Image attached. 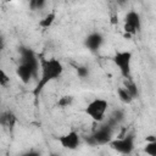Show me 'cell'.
Returning a JSON list of instances; mask_svg holds the SVG:
<instances>
[{
	"instance_id": "10",
	"label": "cell",
	"mask_w": 156,
	"mask_h": 156,
	"mask_svg": "<svg viewBox=\"0 0 156 156\" xmlns=\"http://www.w3.org/2000/svg\"><path fill=\"white\" fill-rule=\"evenodd\" d=\"M144 151L147 156H156V139L154 138V135H150V138L146 139Z\"/></svg>"
},
{
	"instance_id": "2",
	"label": "cell",
	"mask_w": 156,
	"mask_h": 156,
	"mask_svg": "<svg viewBox=\"0 0 156 156\" xmlns=\"http://www.w3.org/2000/svg\"><path fill=\"white\" fill-rule=\"evenodd\" d=\"M108 101L104 98H95L90 100L85 107H84V113L95 123H101L105 119L106 112L108 110Z\"/></svg>"
},
{
	"instance_id": "6",
	"label": "cell",
	"mask_w": 156,
	"mask_h": 156,
	"mask_svg": "<svg viewBox=\"0 0 156 156\" xmlns=\"http://www.w3.org/2000/svg\"><path fill=\"white\" fill-rule=\"evenodd\" d=\"M140 28V17L139 13L135 11H129L126 15L124 18V30L127 33L134 34L136 33V30Z\"/></svg>"
},
{
	"instance_id": "1",
	"label": "cell",
	"mask_w": 156,
	"mask_h": 156,
	"mask_svg": "<svg viewBox=\"0 0 156 156\" xmlns=\"http://www.w3.org/2000/svg\"><path fill=\"white\" fill-rule=\"evenodd\" d=\"M40 78L33 89V94L38 96V94L41 93V90L51 82L58 79L63 73V65L60 60L51 57V58H41L40 62Z\"/></svg>"
},
{
	"instance_id": "14",
	"label": "cell",
	"mask_w": 156,
	"mask_h": 156,
	"mask_svg": "<svg viewBox=\"0 0 156 156\" xmlns=\"http://www.w3.org/2000/svg\"><path fill=\"white\" fill-rule=\"evenodd\" d=\"M1 51H2V48H1V45H0V55H1Z\"/></svg>"
},
{
	"instance_id": "8",
	"label": "cell",
	"mask_w": 156,
	"mask_h": 156,
	"mask_svg": "<svg viewBox=\"0 0 156 156\" xmlns=\"http://www.w3.org/2000/svg\"><path fill=\"white\" fill-rule=\"evenodd\" d=\"M101 43H102V37H101L100 34H98V33L90 34V35L87 38V40H85V44H87V46H88L90 50L98 49V48L101 45Z\"/></svg>"
},
{
	"instance_id": "5",
	"label": "cell",
	"mask_w": 156,
	"mask_h": 156,
	"mask_svg": "<svg viewBox=\"0 0 156 156\" xmlns=\"http://www.w3.org/2000/svg\"><path fill=\"white\" fill-rule=\"evenodd\" d=\"M108 145L113 150H116L117 152L127 155V154H130L134 149V136L133 135H124V136L110 140Z\"/></svg>"
},
{
	"instance_id": "7",
	"label": "cell",
	"mask_w": 156,
	"mask_h": 156,
	"mask_svg": "<svg viewBox=\"0 0 156 156\" xmlns=\"http://www.w3.org/2000/svg\"><path fill=\"white\" fill-rule=\"evenodd\" d=\"M34 73H35V68H34V66L30 63V62H23V63H21V65H18L17 66V68H16V74H17V77L23 82V83H28L29 82V79L34 76Z\"/></svg>"
},
{
	"instance_id": "12",
	"label": "cell",
	"mask_w": 156,
	"mask_h": 156,
	"mask_svg": "<svg viewBox=\"0 0 156 156\" xmlns=\"http://www.w3.org/2000/svg\"><path fill=\"white\" fill-rule=\"evenodd\" d=\"M10 84V77L7 76V73L0 68V85L1 87H7Z\"/></svg>"
},
{
	"instance_id": "3",
	"label": "cell",
	"mask_w": 156,
	"mask_h": 156,
	"mask_svg": "<svg viewBox=\"0 0 156 156\" xmlns=\"http://www.w3.org/2000/svg\"><path fill=\"white\" fill-rule=\"evenodd\" d=\"M132 60H133V54L128 50H118L112 56V62L115 63V66L118 68V71L124 78H129L130 76Z\"/></svg>"
},
{
	"instance_id": "11",
	"label": "cell",
	"mask_w": 156,
	"mask_h": 156,
	"mask_svg": "<svg viewBox=\"0 0 156 156\" xmlns=\"http://www.w3.org/2000/svg\"><path fill=\"white\" fill-rule=\"evenodd\" d=\"M55 18H56V12L55 11H52V12H49L40 22H39V26L40 27H43V28H49L52 23H54V21H55Z\"/></svg>"
},
{
	"instance_id": "9",
	"label": "cell",
	"mask_w": 156,
	"mask_h": 156,
	"mask_svg": "<svg viewBox=\"0 0 156 156\" xmlns=\"http://www.w3.org/2000/svg\"><path fill=\"white\" fill-rule=\"evenodd\" d=\"M93 138H94L95 141L99 143V144H108L110 140H111V134H110V132H108L107 129L104 128V129H99V130L94 134Z\"/></svg>"
},
{
	"instance_id": "4",
	"label": "cell",
	"mask_w": 156,
	"mask_h": 156,
	"mask_svg": "<svg viewBox=\"0 0 156 156\" xmlns=\"http://www.w3.org/2000/svg\"><path fill=\"white\" fill-rule=\"evenodd\" d=\"M57 143L61 145L62 149L68 150V151H74L80 146L82 139H80L79 133L72 129L57 136Z\"/></svg>"
},
{
	"instance_id": "13",
	"label": "cell",
	"mask_w": 156,
	"mask_h": 156,
	"mask_svg": "<svg viewBox=\"0 0 156 156\" xmlns=\"http://www.w3.org/2000/svg\"><path fill=\"white\" fill-rule=\"evenodd\" d=\"M22 156H40V154L37 152V151H28V152L23 154Z\"/></svg>"
}]
</instances>
